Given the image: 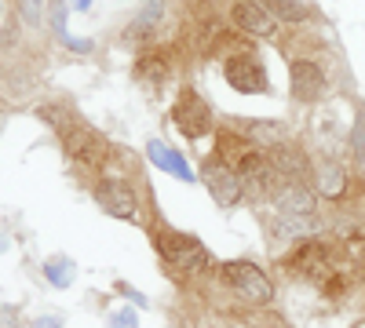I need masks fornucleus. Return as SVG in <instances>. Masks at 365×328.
<instances>
[{
  "mask_svg": "<svg viewBox=\"0 0 365 328\" xmlns=\"http://www.w3.org/2000/svg\"><path fill=\"white\" fill-rule=\"evenodd\" d=\"M172 125H175V132L187 139V142H197V139L212 135L216 117H212V106L194 92V88H182L175 106H172Z\"/></svg>",
  "mask_w": 365,
  "mask_h": 328,
  "instance_id": "7ed1b4c3",
  "label": "nucleus"
},
{
  "mask_svg": "<svg viewBox=\"0 0 365 328\" xmlns=\"http://www.w3.org/2000/svg\"><path fill=\"white\" fill-rule=\"evenodd\" d=\"M55 135H58V142H63L66 157H70V161H77V164L99 168V164L106 161V154H110L106 139H103L96 128H88V125L81 121V117H73V121H70L63 132H55Z\"/></svg>",
  "mask_w": 365,
  "mask_h": 328,
  "instance_id": "39448f33",
  "label": "nucleus"
},
{
  "mask_svg": "<svg viewBox=\"0 0 365 328\" xmlns=\"http://www.w3.org/2000/svg\"><path fill=\"white\" fill-rule=\"evenodd\" d=\"M223 77H227V84L234 88L237 95H267L270 92L267 70H263L256 51H234V55H227Z\"/></svg>",
  "mask_w": 365,
  "mask_h": 328,
  "instance_id": "0eeeda50",
  "label": "nucleus"
},
{
  "mask_svg": "<svg viewBox=\"0 0 365 328\" xmlns=\"http://www.w3.org/2000/svg\"><path fill=\"white\" fill-rule=\"evenodd\" d=\"M146 157H150V164L154 168H161L165 175H172V179H179V183H194V168L182 161V154H175L168 142H161V139H150L146 142Z\"/></svg>",
  "mask_w": 365,
  "mask_h": 328,
  "instance_id": "4468645a",
  "label": "nucleus"
},
{
  "mask_svg": "<svg viewBox=\"0 0 365 328\" xmlns=\"http://www.w3.org/2000/svg\"><path fill=\"white\" fill-rule=\"evenodd\" d=\"M96 204L103 208L106 216H113V219H135V212H139L135 186L128 183V179H120V175L99 179V186H96Z\"/></svg>",
  "mask_w": 365,
  "mask_h": 328,
  "instance_id": "6e6552de",
  "label": "nucleus"
},
{
  "mask_svg": "<svg viewBox=\"0 0 365 328\" xmlns=\"http://www.w3.org/2000/svg\"><path fill=\"white\" fill-rule=\"evenodd\" d=\"M66 18H70V4L66 0H48V26L55 29V37L58 41H66Z\"/></svg>",
  "mask_w": 365,
  "mask_h": 328,
  "instance_id": "412c9836",
  "label": "nucleus"
},
{
  "mask_svg": "<svg viewBox=\"0 0 365 328\" xmlns=\"http://www.w3.org/2000/svg\"><path fill=\"white\" fill-rule=\"evenodd\" d=\"M220 277H223V285L237 295V300L249 303V307H263V303L274 300V281L259 270L256 263H249V259L223 263L220 266Z\"/></svg>",
  "mask_w": 365,
  "mask_h": 328,
  "instance_id": "f03ea898",
  "label": "nucleus"
},
{
  "mask_svg": "<svg viewBox=\"0 0 365 328\" xmlns=\"http://www.w3.org/2000/svg\"><path fill=\"white\" fill-rule=\"evenodd\" d=\"M110 328H139L135 310H132V307H125V310H113V314H110Z\"/></svg>",
  "mask_w": 365,
  "mask_h": 328,
  "instance_id": "5701e85b",
  "label": "nucleus"
},
{
  "mask_svg": "<svg viewBox=\"0 0 365 328\" xmlns=\"http://www.w3.org/2000/svg\"><path fill=\"white\" fill-rule=\"evenodd\" d=\"M263 8L278 22H289V26H299V22L311 18V4H307V0H263Z\"/></svg>",
  "mask_w": 365,
  "mask_h": 328,
  "instance_id": "a211bd4d",
  "label": "nucleus"
},
{
  "mask_svg": "<svg viewBox=\"0 0 365 328\" xmlns=\"http://www.w3.org/2000/svg\"><path fill=\"white\" fill-rule=\"evenodd\" d=\"M325 92H329V73H325V66L318 63V58H292L289 63V95H292V102H299V106H314V102H322L325 99Z\"/></svg>",
  "mask_w": 365,
  "mask_h": 328,
  "instance_id": "423d86ee",
  "label": "nucleus"
},
{
  "mask_svg": "<svg viewBox=\"0 0 365 328\" xmlns=\"http://www.w3.org/2000/svg\"><path fill=\"white\" fill-rule=\"evenodd\" d=\"M270 201L282 216H314L318 212V194L307 183H282Z\"/></svg>",
  "mask_w": 365,
  "mask_h": 328,
  "instance_id": "ddd939ff",
  "label": "nucleus"
},
{
  "mask_svg": "<svg viewBox=\"0 0 365 328\" xmlns=\"http://www.w3.org/2000/svg\"><path fill=\"white\" fill-rule=\"evenodd\" d=\"M19 15L26 26H41V0H19Z\"/></svg>",
  "mask_w": 365,
  "mask_h": 328,
  "instance_id": "4be33fe9",
  "label": "nucleus"
},
{
  "mask_svg": "<svg viewBox=\"0 0 365 328\" xmlns=\"http://www.w3.org/2000/svg\"><path fill=\"white\" fill-rule=\"evenodd\" d=\"M274 237H282V241H292V237H314L322 230V219L318 216H274Z\"/></svg>",
  "mask_w": 365,
  "mask_h": 328,
  "instance_id": "2eb2a0df",
  "label": "nucleus"
},
{
  "mask_svg": "<svg viewBox=\"0 0 365 328\" xmlns=\"http://www.w3.org/2000/svg\"><path fill=\"white\" fill-rule=\"evenodd\" d=\"M172 73V63H168V55L161 51H143L135 58V77L139 80H150V84H165Z\"/></svg>",
  "mask_w": 365,
  "mask_h": 328,
  "instance_id": "f3484780",
  "label": "nucleus"
},
{
  "mask_svg": "<svg viewBox=\"0 0 365 328\" xmlns=\"http://www.w3.org/2000/svg\"><path fill=\"white\" fill-rule=\"evenodd\" d=\"M29 328H63V321H58V317H34Z\"/></svg>",
  "mask_w": 365,
  "mask_h": 328,
  "instance_id": "a878e982",
  "label": "nucleus"
},
{
  "mask_svg": "<svg viewBox=\"0 0 365 328\" xmlns=\"http://www.w3.org/2000/svg\"><path fill=\"white\" fill-rule=\"evenodd\" d=\"M230 22L241 29V33L263 37V41L278 33V18L263 8V0H234L230 4Z\"/></svg>",
  "mask_w": 365,
  "mask_h": 328,
  "instance_id": "9d476101",
  "label": "nucleus"
},
{
  "mask_svg": "<svg viewBox=\"0 0 365 328\" xmlns=\"http://www.w3.org/2000/svg\"><path fill=\"white\" fill-rule=\"evenodd\" d=\"M73 8H77V11H88V8H91V0H73Z\"/></svg>",
  "mask_w": 365,
  "mask_h": 328,
  "instance_id": "cd10ccee",
  "label": "nucleus"
},
{
  "mask_svg": "<svg viewBox=\"0 0 365 328\" xmlns=\"http://www.w3.org/2000/svg\"><path fill=\"white\" fill-rule=\"evenodd\" d=\"M274 171H278V179H285V183H307V171H311V157L299 150V146L292 142H282L274 146V150H267Z\"/></svg>",
  "mask_w": 365,
  "mask_h": 328,
  "instance_id": "f8f14e48",
  "label": "nucleus"
},
{
  "mask_svg": "<svg viewBox=\"0 0 365 328\" xmlns=\"http://www.w3.org/2000/svg\"><path fill=\"white\" fill-rule=\"evenodd\" d=\"M311 171H314V194H318V197L340 201V197L347 194V186H351L344 164L332 157V154H318V157L311 161Z\"/></svg>",
  "mask_w": 365,
  "mask_h": 328,
  "instance_id": "9b49d317",
  "label": "nucleus"
},
{
  "mask_svg": "<svg viewBox=\"0 0 365 328\" xmlns=\"http://www.w3.org/2000/svg\"><path fill=\"white\" fill-rule=\"evenodd\" d=\"M201 183L208 186L212 201H216L220 208H234L241 197H245V186H241V179L230 164H223L220 157H208L201 164Z\"/></svg>",
  "mask_w": 365,
  "mask_h": 328,
  "instance_id": "1a4fd4ad",
  "label": "nucleus"
},
{
  "mask_svg": "<svg viewBox=\"0 0 365 328\" xmlns=\"http://www.w3.org/2000/svg\"><path fill=\"white\" fill-rule=\"evenodd\" d=\"M117 292H120V295H128V300H132L135 307H146V295H143V292H135V288H128L125 281H120V285H117Z\"/></svg>",
  "mask_w": 365,
  "mask_h": 328,
  "instance_id": "393cba45",
  "label": "nucleus"
},
{
  "mask_svg": "<svg viewBox=\"0 0 365 328\" xmlns=\"http://www.w3.org/2000/svg\"><path fill=\"white\" fill-rule=\"evenodd\" d=\"M347 139H351V157H354V164H365V106H358Z\"/></svg>",
  "mask_w": 365,
  "mask_h": 328,
  "instance_id": "aec40b11",
  "label": "nucleus"
},
{
  "mask_svg": "<svg viewBox=\"0 0 365 328\" xmlns=\"http://www.w3.org/2000/svg\"><path fill=\"white\" fill-rule=\"evenodd\" d=\"M0 328H19V321H15V310L0 307Z\"/></svg>",
  "mask_w": 365,
  "mask_h": 328,
  "instance_id": "bb28decb",
  "label": "nucleus"
},
{
  "mask_svg": "<svg viewBox=\"0 0 365 328\" xmlns=\"http://www.w3.org/2000/svg\"><path fill=\"white\" fill-rule=\"evenodd\" d=\"M285 266L292 274L307 277V281H336V248H329L325 241H314L307 237L303 245L292 248V255L285 259Z\"/></svg>",
  "mask_w": 365,
  "mask_h": 328,
  "instance_id": "20e7f679",
  "label": "nucleus"
},
{
  "mask_svg": "<svg viewBox=\"0 0 365 328\" xmlns=\"http://www.w3.org/2000/svg\"><path fill=\"white\" fill-rule=\"evenodd\" d=\"M44 277L55 288H70L73 277H77V266H73L70 255H51V259H44Z\"/></svg>",
  "mask_w": 365,
  "mask_h": 328,
  "instance_id": "6ab92c4d",
  "label": "nucleus"
},
{
  "mask_svg": "<svg viewBox=\"0 0 365 328\" xmlns=\"http://www.w3.org/2000/svg\"><path fill=\"white\" fill-rule=\"evenodd\" d=\"M154 245H158V255H161V263L168 266V270L187 274V277L201 274L205 266L212 263V259H208V248L197 241V237L179 233V230H161V233L154 237Z\"/></svg>",
  "mask_w": 365,
  "mask_h": 328,
  "instance_id": "f257e3e1",
  "label": "nucleus"
},
{
  "mask_svg": "<svg viewBox=\"0 0 365 328\" xmlns=\"http://www.w3.org/2000/svg\"><path fill=\"white\" fill-rule=\"evenodd\" d=\"M63 44L70 51H77V55H91V48H96V41H88V37H66Z\"/></svg>",
  "mask_w": 365,
  "mask_h": 328,
  "instance_id": "b1692460",
  "label": "nucleus"
},
{
  "mask_svg": "<svg viewBox=\"0 0 365 328\" xmlns=\"http://www.w3.org/2000/svg\"><path fill=\"white\" fill-rule=\"evenodd\" d=\"M241 132H245L249 142H259V150H263V146H267V150H274V146L289 142V132L278 121H245V125H241Z\"/></svg>",
  "mask_w": 365,
  "mask_h": 328,
  "instance_id": "dca6fc26",
  "label": "nucleus"
},
{
  "mask_svg": "<svg viewBox=\"0 0 365 328\" xmlns=\"http://www.w3.org/2000/svg\"><path fill=\"white\" fill-rule=\"evenodd\" d=\"M0 252H8V237L4 233H0Z\"/></svg>",
  "mask_w": 365,
  "mask_h": 328,
  "instance_id": "c85d7f7f",
  "label": "nucleus"
}]
</instances>
